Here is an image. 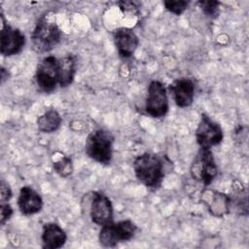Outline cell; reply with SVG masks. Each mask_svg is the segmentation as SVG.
I'll return each instance as SVG.
<instances>
[{
    "instance_id": "obj_1",
    "label": "cell",
    "mask_w": 249,
    "mask_h": 249,
    "mask_svg": "<svg viewBox=\"0 0 249 249\" xmlns=\"http://www.w3.org/2000/svg\"><path fill=\"white\" fill-rule=\"evenodd\" d=\"M133 169L137 179L149 188H158L164 175L162 160L152 153L138 156L134 160Z\"/></svg>"
},
{
    "instance_id": "obj_2",
    "label": "cell",
    "mask_w": 249,
    "mask_h": 249,
    "mask_svg": "<svg viewBox=\"0 0 249 249\" xmlns=\"http://www.w3.org/2000/svg\"><path fill=\"white\" fill-rule=\"evenodd\" d=\"M33 49L37 53H47L55 48L61 40V30L47 16L39 19L31 33Z\"/></svg>"
},
{
    "instance_id": "obj_3",
    "label": "cell",
    "mask_w": 249,
    "mask_h": 249,
    "mask_svg": "<svg viewBox=\"0 0 249 249\" xmlns=\"http://www.w3.org/2000/svg\"><path fill=\"white\" fill-rule=\"evenodd\" d=\"M113 134L106 129H96L89 133L86 141V153L95 161L109 164L113 154Z\"/></svg>"
},
{
    "instance_id": "obj_4",
    "label": "cell",
    "mask_w": 249,
    "mask_h": 249,
    "mask_svg": "<svg viewBox=\"0 0 249 249\" xmlns=\"http://www.w3.org/2000/svg\"><path fill=\"white\" fill-rule=\"evenodd\" d=\"M218 174V167L210 149L200 148L191 165L192 177L208 186Z\"/></svg>"
},
{
    "instance_id": "obj_5",
    "label": "cell",
    "mask_w": 249,
    "mask_h": 249,
    "mask_svg": "<svg viewBox=\"0 0 249 249\" xmlns=\"http://www.w3.org/2000/svg\"><path fill=\"white\" fill-rule=\"evenodd\" d=\"M136 230L135 224L130 220L111 223L101 227L99 242L104 247H114L121 241L130 240L134 236Z\"/></svg>"
},
{
    "instance_id": "obj_6",
    "label": "cell",
    "mask_w": 249,
    "mask_h": 249,
    "mask_svg": "<svg viewBox=\"0 0 249 249\" xmlns=\"http://www.w3.org/2000/svg\"><path fill=\"white\" fill-rule=\"evenodd\" d=\"M168 98L162 83L152 81L148 87L145 110L153 118H161L168 111Z\"/></svg>"
},
{
    "instance_id": "obj_7",
    "label": "cell",
    "mask_w": 249,
    "mask_h": 249,
    "mask_svg": "<svg viewBox=\"0 0 249 249\" xmlns=\"http://www.w3.org/2000/svg\"><path fill=\"white\" fill-rule=\"evenodd\" d=\"M223 130L220 124L206 114H201L196 130V139L200 148L210 149L223 140Z\"/></svg>"
},
{
    "instance_id": "obj_8",
    "label": "cell",
    "mask_w": 249,
    "mask_h": 249,
    "mask_svg": "<svg viewBox=\"0 0 249 249\" xmlns=\"http://www.w3.org/2000/svg\"><path fill=\"white\" fill-rule=\"evenodd\" d=\"M57 63L58 59L56 57L49 55L38 65L35 79L41 91L50 93L55 89L56 84L58 83Z\"/></svg>"
},
{
    "instance_id": "obj_9",
    "label": "cell",
    "mask_w": 249,
    "mask_h": 249,
    "mask_svg": "<svg viewBox=\"0 0 249 249\" xmlns=\"http://www.w3.org/2000/svg\"><path fill=\"white\" fill-rule=\"evenodd\" d=\"M1 18L3 23L0 37V52L4 56L17 54L22 50L25 44V37L19 29L5 23L3 14H1Z\"/></svg>"
},
{
    "instance_id": "obj_10",
    "label": "cell",
    "mask_w": 249,
    "mask_h": 249,
    "mask_svg": "<svg viewBox=\"0 0 249 249\" xmlns=\"http://www.w3.org/2000/svg\"><path fill=\"white\" fill-rule=\"evenodd\" d=\"M89 213L91 221L98 226L103 227L113 223V206L109 197L103 193H92Z\"/></svg>"
},
{
    "instance_id": "obj_11",
    "label": "cell",
    "mask_w": 249,
    "mask_h": 249,
    "mask_svg": "<svg viewBox=\"0 0 249 249\" xmlns=\"http://www.w3.org/2000/svg\"><path fill=\"white\" fill-rule=\"evenodd\" d=\"M114 41L119 54L127 58L130 57L138 47V38L132 29L121 27L114 32Z\"/></svg>"
},
{
    "instance_id": "obj_12",
    "label": "cell",
    "mask_w": 249,
    "mask_h": 249,
    "mask_svg": "<svg viewBox=\"0 0 249 249\" xmlns=\"http://www.w3.org/2000/svg\"><path fill=\"white\" fill-rule=\"evenodd\" d=\"M201 199L213 216L222 217L231 209V199L227 195L214 190H205Z\"/></svg>"
},
{
    "instance_id": "obj_13",
    "label": "cell",
    "mask_w": 249,
    "mask_h": 249,
    "mask_svg": "<svg viewBox=\"0 0 249 249\" xmlns=\"http://www.w3.org/2000/svg\"><path fill=\"white\" fill-rule=\"evenodd\" d=\"M18 205L24 215H32L41 211L43 200L40 195L31 187L24 186L20 189Z\"/></svg>"
},
{
    "instance_id": "obj_14",
    "label": "cell",
    "mask_w": 249,
    "mask_h": 249,
    "mask_svg": "<svg viewBox=\"0 0 249 249\" xmlns=\"http://www.w3.org/2000/svg\"><path fill=\"white\" fill-rule=\"evenodd\" d=\"M170 90L177 106L185 108L193 103L195 85L192 80L187 78L178 79L170 86Z\"/></svg>"
},
{
    "instance_id": "obj_15",
    "label": "cell",
    "mask_w": 249,
    "mask_h": 249,
    "mask_svg": "<svg viewBox=\"0 0 249 249\" xmlns=\"http://www.w3.org/2000/svg\"><path fill=\"white\" fill-rule=\"evenodd\" d=\"M67 236L65 231L54 223L44 225L42 232L43 247L47 249H57L64 245Z\"/></svg>"
},
{
    "instance_id": "obj_16",
    "label": "cell",
    "mask_w": 249,
    "mask_h": 249,
    "mask_svg": "<svg viewBox=\"0 0 249 249\" xmlns=\"http://www.w3.org/2000/svg\"><path fill=\"white\" fill-rule=\"evenodd\" d=\"M58 84L61 88L69 86L75 77L76 73V59L72 54H67L58 59L57 63Z\"/></svg>"
},
{
    "instance_id": "obj_17",
    "label": "cell",
    "mask_w": 249,
    "mask_h": 249,
    "mask_svg": "<svg viewBox=\"0 0 249 249\" xmlns=\"http://www.w3.org/2000/svg\"><path fill=\"white\" fill-rule=\"evenodd\" d=\"M61 122L62 119L58 112L54 109H50L38 118L37 126L41 132L51 133L60 126Z\"/></svg>"
},
{
    "instance_id": "obj_18",
    "label": "cell",
    "mask_w": 249,
    "mask_h": 249,
    "mask_svg": "<svg viewBox=\"0 0 249 249\" xmlns=\"http://www.w3.org/2000/svg\"><path fill=\"white\" fill-rule=\"evenodd\" d=\"M53 167L59 176L64 178L68 177L73 172V163L71 158L63 155L53 161Z\"/></svg>"
},
{
    "instance_id": "obj_19",
    "label": "cell",
    "mask_w": 249,
    "mask_h": 249,
    "mask_svg": "<svg viewBox=\"0 0 249 249\" xmlns=\"http://www.w3.org/2000/svg\"><path fill=\"white\" fill-rule=\"evenodd\" d=\"M163 4L167 11L179 16L188 8L190 2L184 0H166L163 2Z\"/></svg>"
},
{
    "instance_id": "obj_20",
    "label": "cell",
    "mask_w": 249,
    "mask_h": 249,
    "mask_svg": "<svg viewBox=\"0 0 249 249\" xmlns=\"http://www.w3.org/2000/svg\"><path fill=\"white\" fill-rule=\"evenodd\" d=\"M198 5L200 6L202 12L210 18H217L219 15V7L220 3L214 0H207V1H199Z\"/></svg>"
},
{
    "instance_id": "obj_21",
    "label": "cell",
    "mask_w": 249,
    "mask_h": 249,
    "mask_svg": "<svg viewBox=\"0 0 249 249\" xmlns=\"http://www.w3.org/2000/svg\"><path fill=\"white\" fill-rule=\"evenodd\" d=\"M11 197H12V191H11L9 185L4 180H1V184H0V201H1V203L8 202Z\"/></svg>"
},
{
    "instance_id": "obj_22",
    "label": "cell",
    "mask_w": 249,
    "mask_h": 249,
    "mask_svg": "<svg viewBox=\"0 0 249 249\" xmlns=\"http://www.w3.org/2000/svg\"><path fill=\"white\" fill-rule=\"evenodd\" d=\"M13 215V208L11 207V205L7 202L5 203H1L0 206V221L1 224L4 225L6 221H8L11 216Z\"/></svg>"
},
{
    "instance_id": "obj_23",
    "label": "cell",
    "mask_w": 249,
    "mask_h": 249,
    "mask_svg": "<svg viewBox=\"0 0 249 249\" xmlns=\"http://www.w3.org/2000/svg\"><path fill=\"white\" fill-rule=\"evenodd\" d=\"M120 6L121 10L124 12H129V13H134L138 10V5L136 2H131V1H121L118 3Z\"/></svg>"
}]
</instances>
